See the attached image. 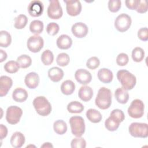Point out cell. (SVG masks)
I'll return each mask as SVG.
<instances>
[{
  "label": "cell",
  "mask_w": 148,
  "mask_h": 148,
  "mask_svg": "<svg viewBox=\"0 0 148 148\" xmlns=\"http://www.w3.org/2000/svg\"><path fill=\"white\" fill-rule=\"evenodd\" d=\"M69 124L72 134L76 136H82L85 132V123L81 116H72L69 119Z\"/></svg>",
  "instance_id": "5b68a950"
},
{
  "label": "cell",
  "mask_w": 148,
  "mask_h": 148,
  "mask_svg": "<svg viewBox=\"0 0 148 148\" xmlns=\"http://www.w3.org/2000/svg\"><path fill=\"white\" fill-rule=\"evenodd\" d=\"M84 108L82 103L78 101H72L67 105V110L71 113H80L82 112Z\"/></svg>",
  "instance_id": "4316f807"
},
{
  "label": "cell",
  "mask_w": 148,
  "mask_h": 148,
  "mask_svg": "<svg viewBox=\"0 0 148 148\" xmlns=\"http://www.w3.org/2000/svg\"><path fill=\"white\" fill-rule=\"evenodd\" d=\"M29 30L31 32L36 35L42 33L43 30V22L38 20H33L30 23Z\"/></svg>",
  "instance_id": "f1b7e54d"
},
{
  "label": "cell",
  "mask_w": 148,
  "mask_h": 148,
  "mask_svg": "<svg viewBox=\"0 0 148 148\" xmlns=\"http://www.w3.org/2000/svg\"><path fill=\"white\" fill-rule=\"evenodd\" d=\"M17 62L21 68H27L32 64L31 58L26 54H23L17 58Z\"/></svg>",
  "instance_id": "1f68e13d"
},
{
  "label": "cell",
  "mask_w": 148,
  "mask_h": 148,
  "mask_svg": "<svg viewBox=\"0 0 148 148\" xmlns=\"http://www.w3.org/2000/svg\"><path fill=\"white\" fill-rule=\"evenodd\" d=\"M23 114L22 109L17 106H10L8 108L6 113V120L10 124H16L20 121Z\"/></svg>",
  "instance_id": "ba28073f"
},
{
  "label": "cell",
  "mask_w": 148,
  "mask_h": 148,
  "mask_svg": "<svg viewBox=\"0 0 148 148\" xmlns=\"http://www.w3.org/2000/svg\"><path fill=\"white\" fill-rule=\"evenodd\" d=\"M100 64V61L97 57H90L86 62L87 67L90 69H95L97 68Z\"/></svg>",
  "instance_id": "ab89813d"
},
{
  "label": "cell",
  "mask_w": 148,
  "mask_h": 148,
  "mask_svg": "<svg viewBox=\"0 0 148 148\" xmlns=\"http://www.w3.org/2000/svg\"><path fill=\"white\" fill-rule=\"evenodd\" d=\"M120 123L118 119L110 114V116L105 121V126L108 131H114L118 129Z\"/></svg>",
  "instance_id": "cb8c5ba5"
},
{
  "label": "cell",
  "mask_w": 148,
  "mask_h": 148,
  "mask_svg": "<svg viewBox=\"0 0 148 148\" xmlns=\"http://www.w3.org/2000/svg\"><path fill=\"white\" fill-rule=\"evenodd\" d=\"M130 134L135 138H145L148 136V125L146 123H132L128 127Z\"/></svg>",
  "instance_id": "277c9868"
},
{
  "label": "cell",
  "mask_w": 148,
  "mask_h": 148,
  "mask_svg": "<svg viewBox=\"0 0 148 148\" xmlns=\"http://www.w3.org/2000/svg\"><path fill=\"white\" fill-rule=\"evenodd\" d=\"M44 40L38 35L30 36L27 42V46L29 51L32 53L39 52L43 47Z\"/></svg>",
  "instance_id": "30bf717a"
},
{
  "label": "cell",
  "mask_w": 148,
  "mask_h": 148,
  "mask_svg": "<svg viewBox=\"0 0 148 148\" xmlns=\"http://www.w3.org/2000/svg\"><path fill=\"white\" fill-rule=\"evenodd\" d=\"M28 23V18L24 14H19L14 19V26L16 29H21L24 28Z\"/></svg>",
  "instance_id": "4dcf8cb0"
},
{
  "label": "cell",
  "mask_w": 148,
  "mask_h": 148,
  "mask_svg": "<svg viewBox=\"0 0 148 148\" xmlns=\"http://www.w3.org/2000/svg\"><path fill=\"white\" fill-rule=\"evenodd\" d=\"M40 147H53V146L49 142H46L44 143L43 145H42Z\"/></svg>",
  "instance_id": "c3c4849f"
},
{
  "label": "cell",
  "mask_w": 148,
  "mask_h": 148,
  "mask_svg": "<svg viewBox=\"0 0 148 148\" xmlns=\"http://www.w3.org/2000/svg\"><path fill=\"white\" fill-rule=\"evenodd\" d=\"M47 8V15L51 19H59L63 14L62 7L58 0H50Z\"/></svg>",
  "instance_id": "9c48e42d"
},
{
  "label": "cell",
  "mask_w": 148,
  "mask_h": 148,
  "mask_svg": "<svg viewBox=\"0 0 148 148\" xmlns=\"http://www.w3.org/2000/svg\"><path fill=\"white\" fill-rule=\"evenodd\" d=\"M121 6V2L119 0H110L108 2L109 10L113 13L118 12Z\"/></svg>",
  "instance_id": "74e56055"
},
{
  "label": "cell",
  "mask_w": 148,
  "mask_h": 148,
  "mask_svg": "<svg viewBox=\"0 0 148 148\" xmlns=\"http://www.w3.org/2000/svg\"><path fill=\"white\" fill-rule=\"evenodd\" d=\"M53 129L54 132L57 134L63 135L67 131V125L64 121L58 120L54 123Z\"/></svg>",
  "instance_id": "83f0119b"
},
{
  "label": "cell",
  "mask_w": 148,
  "mask_h": 148,
  "mask_svg": "<svg viewBox=\"0 0 148 148\" xmlns=\"http://www.w3.org/2000/svg\"><path fill=\"white\" fill-rule=\"evenodd\" d=\"M8 134V128L6 126L3 124H0V135H1V139L2 140L5 138Z\"/></svg>",
  "instance_id": "bcb514c9"
},
{
  "label": "cell",
  "mask_w": 148,
  "mask_h": 148,
  "mask_svg": "<svg viewBox=\"0 0 148 148\" xmlns=\"http://www.w3.org/2000/svg\"><path fill=\"white\" fill-rule=\"evenodd\" d=\"M138 0H127L125 1L126 6L131 10H135L137 8Z\"/></svg>",
  "instance_id": "f6af8a7d"
},
{
  "label": "cell",
  "mask_w": 148,
  "mask_h": 148,
  "mask_svg": "<svg viewBox=\"0 0 148 148\" xmlns=\"http://www.w3.org/2000/svg\"><path fill=\"white\" fill-rule=\"evenodd\" d=\"M128 55L124 53L119 54L116 58V63L119 66H125L128 64Z\"/></svg>",
  "instance_id": "60d3db41"
},
{
  "label": "cell",
  "mask_w": 148,
  "mask_h": 148,
  "mask_svg": "<svg viewBox=\"0 0 148 148\" xmlns=\"http://www.w3.org/2000/svg\"><path fill=\"white\" fill-rule=\"evenodd\" d=\"M144 109L145 105L142 101L139 99H136L131 102L127 111L131 117L139 119L143 116Z\"/></svg>",
  "instance_id": "8992f818"
},
{
  "label": "cell",
  "mask_w": 148,
  "mask_h": 148,
  "mask_svg": "<svg viewBox=\"0 0 148 148\" xmlns=\"http://www.w3.org/2000/svg\"><path fill=\"white\" fill-rule=\"evenodd\" d=\"M99 80L103 83H110L113 78L112 72L108 68L100 69L97 73Z\"/></svg>",
  "instance_id": "d6986e66"
},
{
  "label": "cell",
  "mask_w": 148,
  "mask_h": 148,
  "mask_svg": "<svg viewBox=\"0 0 148 148\" xmlns=\"http://www.w3.org/2000/svg\"><path fill=\"white\" fill-rule=\"evenodd\" d=\"M117 78L122 87L126 90H132L136 83V77L127 70L121 69L117 72Z\"/></svg>",
  "instance_id": "7a4b0ae2"
},
{
  "label": "cell",
  "mask_w": 148,
  "mask_h": 148,
  "mask_svg": "<svg viewBox=\"0 0 148 148\" xmlns=\"http://www.w3.org/2000/svg\"><path fill=\"white\" fill-rule=\"evenodd\" d=\"M70 61V58L68 54L65 53H60L56 58L57 64L60 66H66Z\"/></svg>",
  "instance_id": "d590c367"
},
{
  "label": "cell",
  "mask_w": 148,
  "mask_h": 148,
  "mask_svg": "<svg viewBox=\"0 0 148 148\" xmlns=\"http://www.w3.org/2000/svg\"><path fill=\"white\" fill-rule=\"evenodd\" d=\"M114 96L117 101L121 104L126 103L129 99V94L127 90L123 87H119L116 90Z\"/></svg>",
  "instance_id": "603a6c76"
},
{
  "label": "cell",
  "mask_w": 148,
  "mask_h": 148,
  "mask_svg": "<svg viewBox=\"0 0 148 148\" xmlns=\"http://www.w3.org/2000/svg\"><path fill=\"white\" fill-rule=\"evenodd\" d=\"M136 10L138 13H144L147 11V4L146 0L140 1L138 0V3Z\"/></svg>",
  "instance_id": "b9f144b4"
},
{
  "label": "cell",
  "mask_w": 148,
  "mask_h": 148,
  "mask_svg": "<svg viewBox=\"0 0 148 148\" xmlns=\"http://www.w3.org/2000/svg\"><path fill=\"white\" fill-rule=\"evenodd\" d=\"M39 76L36 72L28 73L24 79L26 86L30 89H34L38 87L39 83Z\"/></svg>",
  "instance_id": "2e32d148"
},
{
  "label": "cell",
  "mask_w": 148,
  "mask_h": 148,
  "mask_svg": "<svg viewBox=\"0 0 148 148\" xmlns=\"http://www.w3.org/2000/svg\"><path fill=\"white\" fill-rule=\"evenodd\" d=\"M71 146L72 148H85L86 147V142L81 136H76V138L72 140Z\"/></svg>",
  "instance_id": "8d00e7d4"
},
{
  "label": "cell",
  "mask_w": 148,
  "mask_h": 148,
  "mask_svg": "<svg viewBox=\"0 0 148 148\" xmlns=\"http://www.w3.org/2000/svg\"><path fill=\"white\" fill-rule=\"evenodd\" d=\"M12 42L10 34L6 31H1L0 32V46L2 47H8Z\"/></svg>",
  "instance_id": "f546056e"
},
{
  "label": "cell",
  "mask_w": 148,
  "mask_h": 148,
  "mask_svg": "<svg viewBox=\"0 0 148 148\" xmlns=\"http://www.w3.org/2000/svg\"><path fill=\"white\" fill-rule=\"evenodd\" d=\"M86 114L88 120L93 123L100 122L102 118L101 113L95 109H89L87 110Z\"/></svg>",
  "instance_id": "d4e9b609"
},
{
  "label": "cell",
  "mask_w": 148,
  "mask_h": 148,
  "mask_svg": "<svg viewBox=\"0 0 148 148\" xmlns=\"http://www.w3.org/2000/svg\"><path fill=\"white\" fill-rule=\"evenodd\" d=\"M4 69L9 73H14L17 72L20 68L18 62L14 61H9L4 65Z\"/></svg>",
  "instance_id": "e575fe53"
},
{
  "label": "cell",
  "mask_w": 148,
  "mask_h": 148,
  "mask_svg": "<svg viewBox=\"0 0 148 148\" xmlns=\"http://www.w3.org/2000/svg\"><path fill=\"white\" fill-rule=\"evenodd\" d=\"M131 23L132 20L129 15L125 13H121L116 18L114 27L118 31L124 32L130 28Z\"/></svg>",
  "instance_id": "52a82bcc"
},
{
  "label": "cell",
  "mask_w": 148,
  "mask_h": 148,
  "mask_svg": "<svg viewBox=\"0 0 148 148\" xmlns=\"http://www.w3.org/2000/svg\"><path fill=\"white\" fill-rule=\"evenodd\" d=\"M75 77L77 82L83 85L88 84L92 79V76L90 72L84 69H77L75 72Z\"/></svg>",
  "instance_id": "4fadbf2b"
},
{
  "label": "cell",
  "mask_w": 148,
  "mask_h": 148,
  "mask_svg": "<svg viewBox=\"0 0 148 148\" xmlns=\"http://www.w3.org/2000/svg\"><path fill=\"white\" fill-rule=\"evenodd\" d=\"M33 105L36 112L42 116H48L51 112L50 103L43 96L36 97L33 101Z\"/></svg>",
  "instance_id": "3957f363"
},
{
  "label": "cell",
  "mask_w": 148,
  "mask_h": 148,
  "mask_svg": "<svg viewBox=\"0 0 148 148\" xmlns=\"http://www.w3.org/2000/svg\"><path fill=\"white\" fill-rule=\"evenodd\" d=\"M78 95L82 101L84 102L89 101L93 96V90L90 86H83L79 90Z\"/></svg>",
  "instance_id": "ffe728a7"
},
{
  "label": "cell",
  "mask_w": 148,
  "mask_h": 148,
  "mask_svg": "<svg viewBox=\"0 0 148 148\" xmlns=\"http://www.w3.org/2000/svg\"><path fill=\"white\" fill-rule=\"evenodd\" d=\"M1 52V56H0V62H2L4 61L6 58H7V54L5 51H4L3 50L1 49L0 50Z\"/></svg>",
  "instance_id": "7dc6e473"
},
{
  "label": "cell",
  "mask_w": 148,
  "mask_h": 148,
  "mask_svg": "<svg viewBox=\"0 0 148 148\" xmlns=\"http://www.w3.org/2000/svg\"><path fill=\"white\" fill-rule=\"evenodd\" d=\"M44 6L43 3L38 0L32 1L28 6V12L32 17H39L43 12Z\"/></svg>",
  "instance_id": "8fae6325"
},
{
  "label": "cell",
  "mask_w": 148,
  "mask_h": 148,
  "mask_svg": "<svg viewBox=\"0 0 148 148\" xmlns=\"http://www.w3.org/2000/svg\"><path fill=\"white\" fill-rule=\"evenodd\" d=\"M48 76L53 82H58L63 78L64 71L58 67H52L48 71Z\"/></svg>",
  "instance_id": "44dd1931"
},
{
  "label": "cell",
  "mask_w": 148,
  "mask_h": 148,
  "mask_svg": "<svg viewBox=\"0 0 148 148\" xmlns=\"http://www.w3.org/2000/svg\"><path fill=\"white\" fill-rule=\"evenodd\" d=\"M75 90V84L71 80H66L62 82L61 86V91L62 94L69 95L72 94Z\"/></svg>",
  "instance_id": "484cf974"
},
{
  "label": "cell",
  "mask_w": 148,
  "mask_h": 148,
  "mask_svg": "<svg viewBox=\"0 0 148 148\" xmlns=\"http://www.w3.org/2000/svg\"><path fill=\"white\" fill-rule=\"evenodd\" d=\"M73 35L78 38H82L85 37L88 34V29L86 24L82 22H77L75 23L71 28Z\"/></svg>",
  "instance_id": "5bb4252c"
},
{
  "label": "cell",
  "mask_w": 148,
  "mask_h": 148,
  "mask_svg": "<svg viewBox=\"0 0 148 148\" xmlns=\"http://www.w3.org/2000/svg\"><path fill=\"white\" fill-rule=\"evenodd\" d=\"M59 30L60 27L58 24L54 22L50 23L46 27V31L47 34L51 36L56 35L58 32Z\"/></svg>",
  "instance_id": "f35d334b"
},
{
  "label": "cell",
  "mask_w": 148,
  "mask_h": 148,
  "mask_svg": "<svg viewBox=\"0 0 148 148\" xmlns=\"http://www.w3.org/2000/svg\"><path fill=\"white\" fill-rule=\"evenodd\" d=\"M66 3L67 13L71 16L79 15L82 11V4L79 1H64Z\"/></svg>",
  "instance_id": "7c38bea8"
},
{
  "label": "cell",
  "mask_w": 148,
  "mask_h": 148,
  "mask_svg": "<svg viewBox=\"0 0 148 148\" xmlns=\"http://www.w3.org/2000/svg\"><path fill=\"white\" fill-rule=\"evenodd\" d=\"M110 114L116 117L117 119H118L120 121V122L123 121L125 119V115L123 112L121 110L119 109H116L113 110Z\"/></svg>",
  "instance_id": "ee69618b"
},
{
  "label": "cell",
  "mask_w": 148,
  "mask_h": 148,
  "mask_svg": "<svg viewBox=\"0 0 148 148\" xmlns=\"http://www.w3.org/2000/svg\"><path fill=\"white\" fill-rule=\"evenodd\" d=\"M28 94L27 91L21 87L16 88L12 93V98L17 102H23L27 100Z\"/></svg>",
  "instance_id": "7402d4cb"
},
{
  "label": "cell",
  "mask_w": 148,
  "mask_h": 148,
  "mask_svg": "<svg viewBox=\"0 0 148 148\" xmlns=\"http://www.w3.org/2000/svg\"><path fill=\"white\" fill-rule=\"evenodd\" d=\"M13 84L12 79L7 76H1L0 77V96H5Z\"/></svg>",
  "instance_id": "9a60e30c"
},
{
  "label": "cell",
  "mask_w": 148,
  "mask_h": 148,
  "mask_svg": "<svg viewBox=\"0 0 148 148\" xmlns=\"http://www.w3.org/2000/svg\"><path fill=\"white\" fill-rule=\"evenodd\" d=\"M25 136L20 132L17 131L13 134L10 138V143L14 148H20L25 143Z\"/></svg>",
  "instance_id": "ac0fdd59"
},
{
  "label": "cell",
  "mask_w": 148,
  "mask_h": 148,
  "mask_svg": "<svg viewBox=\"0 0 148 148\" xmlns=\"http://www.w3.org/2000/svg\"><path fill=\"white\" fill-rule=\"evenodd\" d=\"M95 103L101 109L105 110L108 109L112 104L111 91L106 87H101L98 90Z\"/></svg>",
  "instance_id": "6da1fadb"
},
{
  "label": "cell",
  "mask_w": 148,
  "mask_h": 148,
  "mask_svg": "<svg viewBox=\"0 0 148 148\" xmlns=\"http://www.w3.org/2000/svg\"><path fill=\"white\" fill-rule=\"evenodd\" d=\"M138 37L142 41H147L148 40V30L147 27L140 28L138 31Z\"/></svg>",
  "instance_id": "7bdbcfd3"
},
{
  "label": "cell",
  "mask_w": 148,
  "mask_h": 148,
  "mask_svg": "<svg viewBox=\"0 0 148 148\" xmlns=\"http://www.w3.org/2000/svg\"><path fill=\"white\" fill-rule=\"evenodd\" d=\"M145 57L144 50L139 47H136L132 50V60L136 62H141Z\"/></svg>",
  "instance_id": "d6a6232c"
},
{
  "label": "cell",
  "mask_w": 148,
  "mask_h": 148,
  "mask_svg": "<svg viewBox=\"0 0 148 148\" xmlns=\"http://www.w3.org/2000/svg\"><path fill=\"white\" fill-rule=\"evenodd\" d=\"M57 47L62 50H66L69 49L72 45V40L71 38L65 34L60 35L57 39Z\"/></svg>",
  "instance_id": "e0dca14e"
},
{
  "label": "cell",
  "mask_w": 148,
  "mask_h": 148,
  "mask_svg": "<svg viewBox=\"0 0 148 148\" xmlns=\"http://www.w3.org/2000/svg\"><path fill=\"white\" fill-rule=\"evenodd\" d=\"M41 60L45 65H49L53 63L54 55L50 50H45L41 55Z\"/></svg>",
  "instance_id": "836d02e7"
}]
</instances>
